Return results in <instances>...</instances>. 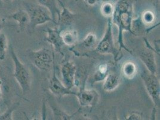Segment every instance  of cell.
I'll return each mask as SVG.
<instances>
[{"label":"cell","mask_w":160,"mask_h":120,"mask_svg":"<svg viewBox=\"0 0 160 120\" xmlns=\"http://www.w3.org/2000/svg\"><path fill=\"white\" fill-rule=\"evenodd\" d=\"M10 18L18 23L20 32H24L29 28L30 18L25 10H19L14 12Z\"/></svg>","instance_id":"cell-12"},{"label":"cell","mask_w":160,"mask_h":120,"mask_svg":"<svg viewBox=\"0 0 160 120\" xmlns=\"http://www.w3.org/2000/svg\"><path fill=\"white\" fill-rule=\"evenodd\" d=\"M158 2H159V0H156V3H157V4H158Z\"/></svg>","instance_id":"cell-31"},{"label":"cell","mask_w":160,"mask_h":120,"mask_svg":"<svg viewBox=\"0 0 160 120\" xmlns=\"http://www.w3.org/2000/svg\"><path fill=\"white\" fill-rule=\"evenodd\" d=\"M141 78L143 82L147 92L150 96L155 107H160V81L157 74H153L148 70H143L141 74Z\"/></svg>","instance_id":"cell-6"},{"label":"cell","mask_w":160,"mask_h":120,"mask_svg":"<svg viewBox=\"0 0 160 120\" xmlns=\"http://www.w3.org/2000/svg\"><path fill=\"white\" fill-rule=\"evenodd\" d=\"M37 2L38 4L46 7L50 11L53 19L54 23L57 24L56 18L57 17L58 18L61 11L59 8V3L58 0H37Z\"/></svg>","instance_id":"cell-15"},{"label":"cell","mask_w":160,"mask_h":120,"mask_svg":"<svg viewBox=\"0 0 160 120\" xmlns=\"http://www.w3.org/2000/svg\"><path fill=\"white\" fill-rule=\"evenodd\" d=\"M142 115L139 112H132L127 115L125 117L126 120H142Z\"/></svg>","instance_id":"cell-25"},{"label":"cell","mask_w":160,"mask_h":120,"mask_svg":"<svg viewBox=\"0 0 160 120\" xmlns=\"http://www.w3.org/2000/svg\"><path fill=\"white\" fill-rule=\"evenodd\" d=\"M109 67L107 63L101 64L96 70L92 79V84L103 81L109 74Z\"/></svg>","instance_id":"cell-17"},{"label":"cell","mask_w":160,"mask_h":120,"mask_svg":"<svg viewBox=\"0 0 160 120\" xmlns=\"http://www.w3.org/2000/svg\"><path fill=\"white\" fill-rule=\"evenodd\" d=\"M139 57L149 72L153 74H157V66L154 51L151 47H148L146 49L142 50Z\"/></svg>","instance_id":"cell-10"},{"label":"cell","mask_w":160,"mask_h":120,"mask_svg":"<svg viewBox=\"0 0 160 120\" xmlns=\"http://www.w3.org/2000/svg\"><path fill=\"white\" fill-rule=\"evenodd\" d=\"M19 106L18 103H15L10 107H9L6 112L0 115V120H12L13 114Z\"/></svg>","instance_id":"cell-23"},{"label":"cell","mask_w":160,"mask_h":120,"mask_svg":"<svg viewBox=\"0 0 160 120\" xmlns=\"http://www.w3.org/2000/svg\"><path fill=\"white\" fill-rule=\"evenodd\" d=\"M8 40L5 34L0 32V60L3 61L6 58L8 49Z\"/></svg>","instance_id":"cell-22"},{"label":"cell","mask_w":160,"mask_h":120,"mask_svg":"<svg viewBox=\"0 0 160 120\" xmlns=\"http://www.w3.org/2000/svg\"><path fill=\"white\" fill-rule=\"evenodd\" d=\"M53 70V72L50 79H49L48 83V89L51 91V93L59 98H62V97L68 95H75L76 92L67 88L63 85L62 82L60 81L57 77L55 68H54Z\"/></svg>","instance_id":"cell-8"},{"label":"cell","mask_w":160,"mask_h":120,"mask_svg":"<svg viewBox=\"0 0 160 120\" xmlns=\"http://www.w3.org/2000/svg\"><path fill=\"white\" fill-rule=\"evenodd\" d=\"M142 21L145 24L150 25L152 24L155 20V14L153 12L150 10H147L143 12L142 14Z\"/></svg>","instance_id":"cell-24"},{"label":"cell","mask_w":160,"mask_h":120,"mask_svg":"<svg viewBox=\"0 0 160 120\" xmlns=\"http://www.w3.org/2000/svg\"><path fill=\"white\" fill-rule=\"evenodd\" d=\"M98 38L97 36L94 33H89L86 36V37L82 40L80 46L83 47L86 49H92L97 45Z\"/></svg>","instance_id":"cell-20"},{"label":"cell","mask_w":160,"mask_h":120,"mask_svg":"<svg viewBox=\"0 0 160 120\" xmlns=\"http://www.w3.org/2000/svg\"><path fill=\"white\" fill-rule=\"evenodd\" d=\"M112 23L118 27V43L119 52L124 49L128 52L132 53L125 46L123 40L124 31L134 34L133 31V0H117L114 4V11L112 16Z\"/></svg>","instance_id":"cell-1"},{"label":"cell","mask_w":160,"mask_h":120,"mask_svg":"<svg viewBox=\"0 0 160 120\" xmlns=\"http://www.w3.org/2000/svg\"><path fill=\"white\" fill-rule=\"evenodd\" d=\"M27 56L33 66L40 71L48 72L53 65V53L49 49L44 47L37 51L29 50Z\"/></svg>","instance_id":"cell-3"},{"label":"cell","mask_w":160,"mask_h":120,"mask_svg":"<svg viewBox=\"0 0 160 120\" xmlns=\"http://www.w3.org/2000/svg\"><path fill=\"white\" fill-rule=\"evenodd\" d=\"M61 76L63 85L71 90L75 84L77 66L71 61H65L61 66Z\"/></svg>","instance_id":"cell-7"},{"label":"cell","mask_w":160,"mask_h":120,"mask_svg":"<svg viewBox=\"0 0 160 120\" xmlns=\"http://www.w3.org/2000/svg\"><path fill=\"white\" fill-rule=\"evenodd\" d=\"M61 37L64 45L73 46L78 39V32L73 29H68L61 31Z\"/></svg>","instance_id":"cell-16"},{"label":"cell","mask_w":160,"mask_h":120,"mask_svg":"<svg viewBox=\"0 0 160 120\" xmlns=\"http://www.w3.org/2000/svg\"><path fill=\"white\" fill-rule=\"evenodd\" d=\"M10 53L14 64L13 76L21 88L23 94L28 93L31 90V76L26 66L22 63L13 47L10 45Z\"/></svg>","instance_id":"cell-2"},{"label":"cell","mask_w":160,"mask_h":120,"mask_svg":"<svg viewBox=\"0 0 160 120\" xmlns=\"http://www.w3.org/2000/svg\"><path fill=\"white\" fill-rule=\"evenodd\" d=\"M103 81V90L105 92H112L120 85L121 79L118 74L114 72H109Z\"/></svg>","instance_id":"cell-14"},{"label":"cell","mask_w":160,"mask_h":120,"mask_svg":"<svg viewBox=\"0 0 160 120\" xmlns=\"http://www.w3.org/2000/svg\"><path fill=\"white\" fill-rule=\"evenodd\" d=\"M2 1H4L5 2H10V1H12V0H2Z\"/></svg>","instance_id":"cell-30"},{"label":"cell","mask_w":160,"mask_h":120,"mask_svg":"<svg viewBox=\"0 0 160 120\" xmlns=\"http://www.w3.org/2000/svg\"><path fill=\"white\" fill-rule=\"evenodd\" d=\"M6 21L4 19H0V31L5 27Z\"/></svg>","instance_id":"cell-27"},{"label":"cell","mask_w":160,"mask_h":120,"mask_svg":"<svg viewBox=\"0 0 160 120\" xmlns=\"http://www.w3.org/2000/svg\"><path fill=\"white\" fill-rule=\"evenodd\" d=\"M58 1H61V2L62 3H63L64 4H65V3L66 1H67L68 0H58Z\"/></svg>","instance_id":"cell-29"},{"label":"cell","mask_w":160,"mask_h":120,"mask_svg":"<svg viewBox=\"0 0 160 120\" xmlns=\"http://www.w3.org/2000/svg\"><path fill=\"white\" fill-rule=\"evenodd\" d=\"M2 97V91H1V80L0 79V99Z\"/></svg>","instance_id":"cell-28"},{"label":"cell","mask_w":160,"mask_h":120,"mask_svg":"<svg viewBox=\"0 0 160 120\" xmlns=\"http://www.w3.org/2000/svg\"><path fill=\"white\" fill-rule=\"evenodd\" d=\"M100 1L102 0H85V1L90 6H94L99 3Z\"/></svg>","instance_id":"cell-26"},{"label":"cell","mask_w":160,"mask_h":120,"mask_svg":"<svg viewBox=\"0 0 160 120\" xmlns=\"http://www.w3.org/2000/svg\"><path fill=\"white\" fill-rule=\"evenodd\" d=\"M50 107L53 111L54 120H72L74 117V116L79 111H77V112L73 113V115H70L65 113V112L62 111L59 107L56 106L54 105H50Z\"/></svg>","instance_id":"cell-19"},{"label":"cell","mask_w":160,"mask_h":120,"mask_svg":"<svg viewBox=\"0 0 160 120\" xmlns=\"http://www.w3.org/2000/svg\"><path fill=\"white\" fill-rule=\"evenodd\" d=\"M112 25L113 23L112 18H108L105 33L102 40L96 45L95 51L96 52L102 55H112L113 56V59L116 61L118 60L120 52L116 48L115 45Z\"/></svg>","instance_id":"cell-4"},{"label":"cell","mask_w":160,"mask_h":120,"mask_svg":"<svg viewBox=\"0 0 160 120\" xmlns=\"http://www.w3.org/2000/svg\"><path fill=\"white\" fill-rule=\"evenodd\" d=\"M25 10L30 18V24L28 28H31L32 30L37 26L44 24L48 22H54L50 11L46 7L38 3L25 4Z\"/></svg>","instance_id":"cell-5"},{"label":"cell","mask_w":160,"mask_h":120,"mask_svg":"<svg viewBox=\"0 0 160 120\" xmlns=\"http://www.w3.org/2000/svg\"><path fill=\"white\" fill-rule=\"evenodd\" d=\"M46 33L47 35L46 40L53 46L54 50L56 52L63 55L62 48L64 45V43L62 39L60 30L48 28L46 30Z\"/></svg>","instance_id":"cell-11"},{"label":"cell","mask_w":160,"mask_h":120,"mask_svg":"<svg viewBox=\"0 0 160 120\" xmlns=\"http://www.w3.org/2000/svg\"><path fill=\"white\" fill-rule=\"evenodd\" d=\"M81 107H93L99 100V94L94 90L81 88L75 95Z\"/></svg>","instance_id":"cell-9"},{"label":"cell","mask_w":160,"mask_h":120,"mask_svg":"<svg viewBox=\"0 0 160 120\" xmlns=\"http://www.w3.org/2000/svg\"><path fill=\"white\" fill-rule=\"evenodd\" d=\"M114 11V4L110 1L103 2L100 7V12L105 18H111L113 15Z\"/></svg>","instance_id":"cell-21"},{"label":"cell","mask_w":160,"mask_h":120,"mask_svg":"<svg viewBox=\"0 0 160 120\" xmlns=\"http://www.w3.org/2000/svg\"><path fill=\"white\" fill-rule=\"evenodd\" d=\"M58 3L62 7L59 16L57 20V24H59L61 27L70 25L73 22L75 18V14L71 12L66 6L65 4L61 1H58Z\"/></svg>","instance_id":"cell-13"},{"label":"cell","mask_w":160,"mask_h":120,"mask_svg":"<svg viewBox=\"0 0 160 120\" xmlns=\"http://www.w3.org/2000/svg\"><path fill=\"white\" fill-rule=\"evenodd\" d=\"M138 72V68L135 63L132 61L125 63L122 67V74L125 78L132 79L136 76Z\"/></svg>","instance_id":"cell-18"}]
</instances>
